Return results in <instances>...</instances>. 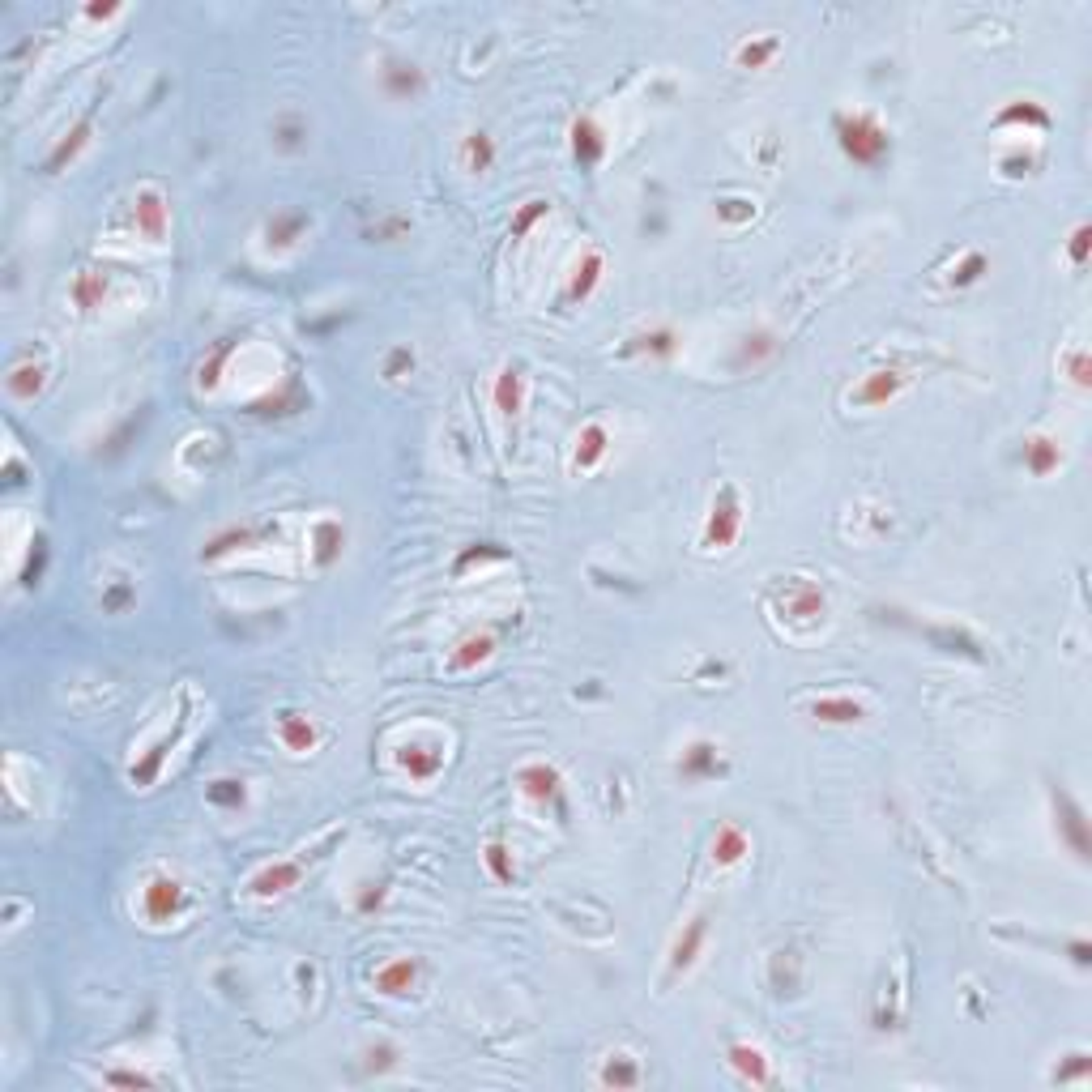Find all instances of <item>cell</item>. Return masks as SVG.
Segmentation results:
<instances>
[{"mask_svg":"<svg viewBox=\"0 0 1092 1092\" xmlns=\"http://www.w3.org/2000/svg\"><path fill=\"white\" fill-rule=\"evenodd\" d=\"M602 1084H615V1088H632V1084H640L636 1059H632V1054H610L607 1071H602Z\"/></svg>","mask_w":1092,"mask_h":1092,"instance_id":"obj_21","label":"cell"},{"mask_svg":"<svg viewBox=\"0 0 1092 1092\" xmlns=\"http://www.w3.org/2000/svg\"><path fill=\"white\" fill-rule=\"evenodd\" d=\"M496 401H499V410H504V414H517V410H521V372H512V367H508V372L499 375Z\"/></svg>","mask_w":1092,"mask_h":1092,"instance_id":"obj_22","label":"cell"},{"mask_svg":"<svg viewBox=\"0 0 1092 1092\" xmlns=\"http://www.w3.org/2000/svg\"><path fill=\"white\" fill-rule=\"evenodd\" d=\"M99 295H103V282H99V277H81V282H78V303H81V308H94V303H99Z\"/></svg>","mask_w":1092,"mask_h":1092,"instance_id":"obj_32","label":"cell"},{"mask_svg":"<svg viewBox=\"0 0 1092 1092\" xmlns=\"http://www.w3.org/2000/svg\"><path fill=\"white\" fill-rule=\"evenodd\" d=\"M901 375L896 372H871L866 375V385L858 388V393H850V401H858V406H883V401H892L896 393H901Z\"/></svg>","mask_w":1092,"mask_h":1092,"instance_id":"obj_7","label":"cell"},{"mask_svg":"<svg viewBox=\"0 0 1092 1092\" xmlns=\"http://www.w3.org/2000/svg\"><path fill=\"white\" fill-rule=\"evenodd\" d=\"M107 1084H150L145 1075H107Z\"/></svg>","mask_w":1092,"mask_h":1092,"instance_id":"obj_37","label":"cell"},{"mask_svg":"<svg viewBox=\"0 0 1092 1092\" xmlns=\"http://www.w3.org/2000/svg\"><path fill=\"white\" fill-rule=\"evenodd\" d=\"M461 649H465V653H457V666H470L474 657L483 662L486 653H491V636H470V640L461 644Z\"/></svg>","mask_w":1092,"mask_h":1092,"instance_id":"obj_28","label":"cell"},{"mask_svg":"<svg viewBox=\"0 0 1092 1092\" xmlns=\"http://www.w3.org/2000/svg\"><path fill=\"white\" fill-rule=\"evenodd\" d=\"M179 905H184V888H179V879H171V875H154V879L145 883L141 909H145L150 922H171V917L179 914Z\"/></svg>","mask_w":1092,"mask_h":1092,"instance_id":"obj_2","label":"cell"},{"mask_svg":"<svg viewBox=\"0 0 1092 1092\" xmlns=\"http://www.w3.org/2000/svg\"><path fill=\"white\" fill-rule=\"evenodd\" d=\"M521 790H525V798H534V803H546V798L559 790V773L546 768V764H530V768H521Z\"/></svg>","mask_w":1092,"mask_h":1092,"instance_id":"obj_10","label":"cell"},{"mask_svg":"<svg viewBox=\"0 0 1092 1092\" xmlns=\"http://www.w3.org/2000/svg\"><path fill=\"white\" fill-rule=\"evenodd\" d=\"M486 871L496 875L499 883H512V875H517V866H512V853H508L504 845H486Z\"/></svg>","mask_w":1092,"mask_h":1092,"instance_id":"obj_24","label":"cell"},{"mask_svg":"<svg viewBox=\"0 0 1092 1092\" xmlns=\"http://www.w3.org/2000/svg\"><path fill=\"white\" fill-rule=\"evenodd\" d=\"M385 90L393 94V99H414L423 90V73H419V65H388L385 68Z\"/></svg>","mask_w":1092,"mask_h":1092,"instance_id":"obj_13","label":"cell"},{"mask_svg":"<svg viewBox=\"0 0 1092 1092\" xmlns=\"http://www.w3.org/2000/svg\"><path fill=\"white\" fill-rule=\"evenodd\" d=\"M414 982H419V964H414V960H388V964L375 969V990L388 994V999L410 994L414 990Z\"/></svg>","mask_w":1092,"mask_h":1092,"instance_id":"obj_4","label":"cell"},{"mask_svg":"<svg viewBox=\"0 0 1092 1092\" xmlns=\"http://www.w3.org/2000/svg\"><path fill=\"white\" fill-rule=\"evenodd\" d=\"M730 1067L739 1071L742 1080H751V1084H768V1080H773V1071H768V1054H764L760 1046H751V1041L730 1046Z\"/></svg>","mask_w":1092,"mask_h":1092,"instance_id":"obj_5","label":"cell"},{"mask_svg":"<svg viewBox=\"0 0 1092 1092\" xmlns=\"http://www.w3.org/2000/svg\"><path fill=\"white\" fill-rule=\"evenodd\" d=\"M982 269H986V256H969V261H964V265L951 274V282H956V287H969V282H977V277H982Z\"/></svg>","mask_w":1092,"mask_h":1092,"instance_id":"obj_30","label":"cell"},{"mask_svg":"<svg viewBox=\"0 0 1092 1092\" xmlns=\"http://www.w3.org/2000/svg\"><path fill=\"white\" fill-rule=\"evenodd\" d=\"M777 47H781V43H777V39H760V43H742V47H739V65H742V68H760V65H768V60H773V55H777Z\"/></svg>","mask_w":1092,"mask_h":1092,"instance_id":"obj_23","label":"cell"},{"mask_svg":"<svg viewBox=\"0 0 1092 1092\" xmlns=\"http://www.w3.org/2000/svg\"><path fill=\"white\" fill-rule=\"evenodd\" d=\"M602 453H607V427H602V423H589V427L581 431V440H576V465L589 470V465L602 461Z\"/></svg>","mask_w":1092,"mask_h":1092,"instance_id":"obj_15","label":"cell"},{"mask_svg":"<svg viewBox=\"0 0 1092 1092\" xmlns=\"http://www.w3.org/2000/svg\"><path fill=\"white\" fill-rule=\"evenodd\" d=\"M597 277H602V256L585 252L581 261H576V269H572V287H568V295H572V299H585L589 290L597 287Z\"/></svg>","mask_w":1092,"mask_h":1092,"instance_id":"obj_19","label":"cell"},{"mask_svg":"<svg viewBox=\"0 0 1092 1092\" xmlns=\"http://www.w3.org/2000/svg\"><path fill=\"white\" fill-rule=\"evenodd\" d=\"M837 141L840 150L853 158L858 166H875L888 158V150H892V137H888V129H883L875 116H866V111H840L837 116Z\"/></svg>","mask_w":1092,"mask_h":1092,"instance_id":"obj_1","label":"cell"},{"mask_svg":"<svg viewBox=\"0 0 1092 1092\" xmlns=\"http://www.w3.org/2000/svg\"><path fill=\"white\" fill-rule=\"evenodd\" d=\"M700 943H705V917H695L692 926L679 935V943H674V956H670V969L683 973L687 964L695 960V951H700Z\"/></svg>","mask_w":1092,"mask_h":1092,"instance_id":"obj_17","label":"cell"},{"mask_svg":"<svg viewBox=\"0 0 1092 1092\" xmlns=\"http://www.w3.org/2000/svg\"><path fill=\"white\" fill-rule=\"evenodd\" d=\"M768 354H773V342H768V337H760V333H755V337H742V363H760Z\"/></svg>","mask_w":1092,"mask_h":1092,"instance_id":"obj_29","label":"cell"},{"mask_svg":"<svg viewBox=\"0 0 1092 1092\" xmlns=\"http://www.w3.org/2000/svg\"><path fill=\"white\" fill-rule=\"evenodd\" d=\"M137 222H141L145 239L163 243V235H166V205H163V197H158L154 188H145L141 197H137Z\"/></svg>","mask_w":1092,"mask_h":1092,"instance_id":"obj_8","label":"cell"},{"mask_svg":"<svg viewBox=\"0 0 1092 1092\" xmlns=\"http://www.w3.org/2000/svg\"><path fill=\"white\" fill-rule=\"evenodd\" d=\"M1059 457H1062L1059 444L1046 440V436H1037V440L1025 444V465H1028V474H1037V478L1054 474V470H1059Z\"/></svg>","mask_w":1092,"mask_h":1092,"instance_id":"obj_12","label":"cell"},{"mask_svg":"<svg viewBox=\"0 0 1092 1092\" xmlns=\"http://www.w3.org/2000/svg\"><path fill=\"white\" fill-rule=\"evenodd\" d=\"M277 739L287 742V751L303 755V751L316 747V726H312V718H303V713H282V718H277Z\"/></svg>","mask_w":1092,"mask_h":1092,"instance_id":"obj_6","label":"cell"},{"mask_svg":"<svg viewBox=\"0 0 1092 1092\" xmlns=\"http://www.w3.org/2000/svg\"><path fill=\"white\" fill-rule=\"evenodd\" d=\"M572 150H576L581 163H597V158H602L607 141H602V133L594 129V120H576L572 124Z\"/></svg>","mask_w":1092,"mask_h":1092,"instance_id":"obj_16","label":"cell"},{"mask_svg":"<svg viewBox=\"0 0 1092 1092\" xmlns=\"http://www.w3.org/2000/svg\"><path fill=\"white\" fill-rule=\"evenodd\" d=\"M640 350H649V354H674V333L670 329L644 333V337H640Z\"/></svg>","mask_w":1092,"mask_h":1092,"instance_id":"obj_27","label":"cell"},{"mask_svg":"<svg viewBox=\"0 0 1092 1092\" xmlns=\"http://www.w3.org/2000/svg\"><path fill=\"white\" fill-rule=\"evenodd\" d=\"M210 798L214 803H243V785L239 781H218L210 790Z\"/></svg>","mask_w":1092,"mask_h":1092,"instance_id":"obj_33","label":"cell"},{"mask_svg":"<svg viewBox=\"0 0 1092 1092\" xmlns=\"http://www.w3.org/2000/svg\"><path fill=\"white\" fill-rule=\"evenodd\" d=\"M461 158H465V171H486L491 166V158H496V145H491V137L486 133H470L461 145Z\"/></svg>","mask_w":1092,"mask_h":1092,"instance_id":"obj_20","label":"cell"},{"mask_svg":"<svg viewBox=\"0 0 1092 1092\" xmlns=\"http://www.w3.org/2000/svg\"><path fill=\"white\" fill-rule=\"evenodd\" d=\"M721 218L742 222V218H751V205L747 201H721Z\"/></svg>","mask_w":1092,"mask_h":1092,"instance_id":"obj_35","label":"cell"},{"mask_svg":"<svg viewBox=\"0 0 1092 1092\" xmlns=\"http://www.w3.org/2000/svg\"><path fill=\"white\" fill-rule=\"evenodd\" d=\"M751 853V840L742 837V828H734V824H726L713 837V858L721 862V866H734V862H742Z\"/></svg>","mask_w":1092,"mask_h":1092,"instance_id":"obj_11","label":"cell"},{"mask_svg":"<svg viewBox=\"0 0 1092 1092\" xmlns=\"http://www.w3.org/2000/svg\"><path fill=\"white\" fill-rule=\"evenodd\" d=\"M419 751H423V747H406V755H401V768H406V773H414V777H419V781H427V777L436 773V768H440V755H431V760H423Z\"/></svg>","mask_w":1092,"mask_h":1092,"instance_id":"obj_26","label":"cell"},{"mask_svg":"<svg viewBox=\"0 0 1092 1092\" xmlns=\"http://www.w3.org/2000/svg\"><path fill=\"white\" fill-rule=\"evenodd\" d=\"M816 718L832 721V726H850V721L862 718V705L858 700H850V695H832V700H819L816 705Z\"/></svg>","mask_w":1092,"mask_h":1092,"instance_id":"obj_18","label":"cell"},{"mask_svg":"<svg viewBox=\"0 0 1092 1092\" xmlns=\"http://www.w3.org/2000/svg\"><path fill=\"white\" fill-rule=\"evenodd\" d=\"M542 214H546V201H530V205L521 210V218H517V235L525 231V227H534V222H538Z\"/></svg>","mask_w":1092,"mask_h":1092,"instance_id":"obj_34","label":"cell"},{"mask_svg":"<svg viewBox=\"0 0 1092 1092\" xmlns=\"http://www.w3.org/2000/svg\"><path fill=\"white\" fill-rule=\"evenodd\" d=\"M1071 380H1075V385H1088V363H1084V354L1071 359Z\"/></svg>","mask_w":1092,"mask_h":1092,"instance_id":"obj_36","label":"cell"},{"mask_svg":"<svg viewBox=\"0 0 1092 1092\" xmlns=\"http://www.w3.org/2000/svg\"><path fill=\"white\" fill-rule=\"evenodd\" d=\"M316 542H320V546H316V559L329 563L333 555L342 551V530H337L333 521H325V525H320V534H316Z\"/></svg>","mask_w":1092,"mask_h":1092,"instance_id":"obj_25","label":"cell"},{"mask_svg":"<svg viewBox=\"0 0 1092 1092\" xmlns=\"http://www.w3.org/2000/svg\"><path fill=\"white\" fill-rule=\"evenodd\" d=\"M679 768H683V777H713L718 773V747L713 742H692V747L683 751V760H679Z\"/></svg>","mask_w":1092,"mask_h":1092,"instance_id":"obj_14","label":"cell"},{"mask_svg":"<svg viewBox=\"0 0 1092 1092\" xmlns=\"http://www.w3.org/2000/svg\"><path fill=\"white\" fill-rule=\"evenodd\" d=\"M739 504H734V496H721V504H713V512H708V525H705V546H730V542L739 538Z\"/></svg>","mask_w":1092,"mask_h":1092,"instance_id":"obj_3","label":"cell"},{"mask_svg":"<svg viewBox=\"0 0 1092 1092\" xmlns=\"http://www.w3.org/2000/svg\"><path fill=\"white\" fill-rule=\"evenodd\" d=\"M295 879H299L295 862H277V866H265L261 875H252V892L256 896H277V892H287V888H295Z\"/></svg>","mask_w":1092,"mask_h":1092,"instance_id":"obj_9","label":"cell"},{"mask_svg":"<svg viewBox=\"0 0 1092 1092\" xmlns=\"http://www.w3.org/2000/svg\"><path fill=\"white\" fill-rule=\"evenodd\" d=\"M1088 239H1092L1088 227H1075V235H1071V248H1067L1075 265H1084V261H1088Z\"/></svg>","mask_w":1092,"mask_h":1092,"instance_id":"obj_31","label":"cell"}]
</instances>
